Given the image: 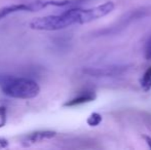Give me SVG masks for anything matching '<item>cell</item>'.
<instances>
[{
	"label": "cell",
	"instance_id": "6da1fadb",
	"mask_svg": "<svg viewBox=\"0 0 151 150\" xmlns=\"http://www.w3.org/2000/svg\"><path fill=\"white\" fill-rule=\"evenodd\" d=\"M82 9L73 8L60 14L37 18L30 23V28L41 31H57L75 24H81Z\"/></svg>",
	"mask_w": 151,
	"mask_h": 150
},
{
	"label": "cell",
	"instance_id": "7a4b0ae2",
	"mask_svg": "<svg viewBox=\"0 0 151 150\" xmlns=\"http://www.w3.org/2000/svg\"><path fill=\"white\" fill-rule=\"evenodd\" d=\"M2 92L7 97L14 99H33L39 95L40 88L30 78L19 77L8 79L2 84Z\"/></svg>",
	"mask_w": 151,
	"mask_h": 150
},
{
	"label": "cell",
	"instance_id": "3957f363",
	"mask_svg": "<svg viewBox=\"0 0 151 150\" xmlns=\"http://www.w3.org/2000/svg\"><path fill=\"white\" fill-rule=\"evenodd\" d=\"M65 4L64 0H39V1H34L28 4H14V5L5 6V7L0 8V20H2L5 17L9 16L10 14L20 11H36L41 8H44L50 5L56 6H63Z\"/></svg>",
	"mask_w": 151,
	"mask_h": 150
},
{
	"label": "cell",
	"instance_id": "277c9868",
	"mask_svg": "<svg viewBox=\"0 0 151 150\" xmlns=\"http://www.w3.org/2000/svg\"><path fill=\"white\" fill-rule=\"evenodd\" d=\"M114 9V3L111 1L106 2L102 5L96 6V7L90 8V9H82L81 24H86L91 21L100 19L106 14H110Z\"/></svg>",
	"mask_w": 151,
	"mask_h": 150
},
{
	"label": "cell",
	"instance_id": "5b68a950",
	"mask_svg": "<svg viewBox=\"0 0 151 150\" xmlns=\"http://www.w3.org/2000/svg\"><path fill=\"white\" fill-rule=\"evenodd\" d=\"M127 70V66H109L103 68H88L83 70V72L96 77H112L122 74Z\"/></svg>",
	"mask_w": 151,
	"mask_h": 150
},
{
	"label": "cell",
	"instance_id": "8992f818",
	"mask_svg": "<svg viewBox=\"0 0 151 150\" xmlns=\"http://www.w3.org/2000/svg\"><path fill=\"white\" fill-rule=\"evenodd\" d=\"M57 135L54 131H40V132H34L32 134L25 137V141L29 143H37L41 142L43 140H48V139L54 138Z\"/></svg>",
	"mask_w": 151,
	"mask_h": 150
},
{
	"label": "cell",
	"instance_id": "52a82bcc",
	"mask_svg": "<svg viewBox=\"0 0 151 150\" xmlns=\"http://www.w3.org/2000/svg\"><path fill=\"white\" fill-rule=\"evenodd\" d=\"M96 99V94L93 92H84L82 94L78 95L77 97H75L74 99L70 100L69 102H67L65 104V106L67 107H72V106H77V105L83 104V103H88L91 101H93Z\"/></svg>",
	"mask_w": 151,
	"mask_h": 150
},
{
	"label": "cell",
	"instance_id": "ba28073f",
	"mask_svg": "<svg viewBox=\"0 0 151 150\" xmlns=\"http://www.w3.org/2000/svg\"><path fill=\"white\" fill-rule=\"evenodd\" d=\"M141 88L144 92H148L151 90V67L147 69L141 79Z\"/></svg>",
	"mask_w": 151,
	"mask_h": 150
},
{
	"label": "cell",
	"instance_id": "9c48e42d",
	"mask_svg": "<svg viewBox=\"0 0 151 150\" xmlns=\"http://www.w3.org/2000/svg\"><path fill=\"white\" fill-rule=\"evenodd\" d=\"M102 121V116L99 113L93 112L90 115V117L88 118V123L91 126H97L101 123Z\"/></svg>",
	"mask_w": 151,
	"mask_h": 150
},
{
	"label": "cell",
	"instance_id": "30bf717a",
	"mask_svg": "<svg viewBox=\"0 0 151 150\" xmlns=\"http://www.w3.org/2000/svg\"><path fill=\"white\" fill-rule=\"evenodd\" d=\"M144 54H145V59L148 61L151 60V36L148 38L147 41L145 43V47H144Z\"/></svg>",
	"mask_w": 151,
	"mask_h": 150
},
{
	"label": "cell",
	"instance_id": "8fae6325",
	"mask_svg": "<svg viewBox=\"0 0 151 150\" xmlns=\"http://www.w3.org/2000/svg\"><path fill=\"white\" fill-rule=\"evenodd\" d=\"M143 138L145 139L146 143H147L148 146H149L150 149H151V137H149V136H143Z\"/></svg>",
	"mask_w": 151,
	"mask_h": 150
}]
</instances>
